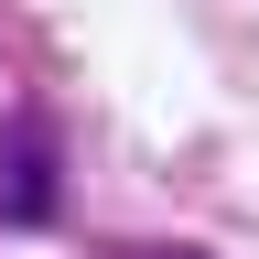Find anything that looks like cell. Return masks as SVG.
Masks as SVG:
<instances>
[{"instance_id":"cell-1","label":"cell","mask_w":259,"mask_h":259,"mask_svg":"<svg viewBox=\"0 0 259 259\" xmlns=\"http://www.w3.org/2000/svg\"><path fill=\"white\" fill-rule=\"evenodd\" d=\"M0 216L11 227H54V141L32 119L0 130Z\"/></svg>"},{"instance_id":"cell-2","label":"cell","mask_w":259,"mask_h":259,"mask_svg":"<svg viewBox=\"0 0 259 259\" xmlns=\"http://www.w3.org/2000/svg\"><path fill=\"white\" fill-rule=\"evenodd\" d=\"M130 259H194V248H130Z\"/></svg>"}]
</instances>
